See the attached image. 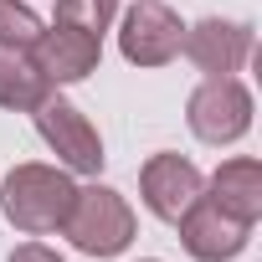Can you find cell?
<instances>
[{
  "mask_svg": "<svg viewBox=\"0 0 262 262\" xmlns=\"http://www.w3.org/2000/svg\"><path fill=\"white\" fill-rule=\"evenodd\" d=\"M47 93H52V82L36 72V62L26 52H0V108L31 113Z\"/></svg>",
  "mask_w": 262,
  "mask_h": 262,
  "instance_id": "8fae6325",
  "label": "cell"
},
{
  "mask_svg": "<svg viewBox=\"0 0 262 262\" xmlns=\"http://www.w3.org/2000/svg\"><path fill=\"white\" fill-rule=\"evenodd\" d=\"M11 262H62L52 247H41V242H26V247H16L11 252Z\"/></svg>",
  "mask_w": 262,
  "mask_h": 262,
  "instance_id": "5bb4252c",
  "label": "cell"
},
{
  "mask_svg": "<svg viewBox=\"0 0 262 262\" xmlns=\"http://www.w3.org/2000/svg\"><path fill=\"white\" fill-rule=\"evenodd\" d=\"M206 195H211L226 216L257 226V216H262V165H257V160H226V165L211 175V190H206Z\"/></svg>",
  "mask_w": 262,
  "mask_h": 262,
  "instance_id": "30bf717a",
  "label": "cell"
},
{
  "mask_svg": "<svg viewBox=\"0 0 262 262\" xmlns=\"http://www.w3.org/2000/svg\"><path fill=\"white\" fill-rule=\"evenodd\" d=\"M185 26L180 16L165 6V0H134L118 21V52L134 62V67H165L180 57Z\"/></svg>",
  "mask_w": 262,
  "mask_h": 262,
  "instance_id": "5b68a950",
  "label": "cell"
},
{
  "mask_svg": "<svg viewBox=\"0 0 262 262\" xmlns=\"http://www.w3.org/2000/svg\"><path fill=\"white\" fill-rule=\"evenodd\" d=\"M36 134L52 144V155L67 165V170H77V175H98L103 170V139H98V128L88 123V113L82 108H72L67 98H57V93H47L36 108Z\"/></svg>",
  "mask_w": 262,
  "mask_h": 262,
  "instance_id": "277c9868",
  "label": "cell"
},
{
  "mask_svg": "<svg viewBox=\"0 0 262 262\" xmlns=\"http://www.w3.org/2000/svg\"><path fill=\"white\" fill-rule=\"evenodd\" d=\"M62 231L88 257H118L134 242V211H128V201L113 185H82L72 195V211H67Z\"/></svg>",
  "mask_w": 262,
  "mask_h": 262,
  "instance_id": "7a4b0ae2",
  "label": "cell"
},
{
  "mask_svg": "<svg viewBox=\"0 0 262 262\" xmlns=\"http://www.w3.org/2000/svg\"><path fill=\"white\" fill-rule=\"evenodd\" d=\"M113 6L118 0H57V21H72V26L103 36L108 21H113Z\"/></svg>",
  "mask_w": 262,
  "mask_h": 262,
  "instance_id": "4fadbf2b",
  "label": "cell"
},
{
  "mask_svg": "<svg viewBox=\"0 0 262 262\" xmlns=\"http://www.w3.org/2000/svg\"><path fill=\"white\" fill-rule=\"evenodd\" d=\"M201 190H206V175H201L185 155H155V160H144V170H139V195H144L149 216H160V221H170V226L185 216V206H190Z\"/></svg>",
  "mask_w": 262,
  "mask_h": 262,
  "instance_id": "ba28073f",
  "label": "cell"
},
{
  "mask_svg": "<svg viewBox=\"0 0 262 262\" xmlns=\"http://www.w3.org/2000/svg\"><path fill=\"white\" fill-rule=\"evenodd\" d=\"M180 52H185L206 77H231V72H242V62L252 57V26H242V21H221V16L195 21V26L185 31Z\"/></svg>",
  "mask_w": 262,
  "mask_h": 262,
  "instance_id": "9c48e42d",
  "label": "cell"
},
{
  "mask_svg": "<svg viewBox=\"0 0 262 262\" xmlns=\"http://www.w3.org/2000/svg\"><path fill=\"white\" fill-rule=\"evenodd\" d=\"M36 62V72L52 82V88H67V82H82L88 72H98V57H103V36L72 26V21H57L52 31L36 36V47L26 52Z\"/></svg>",
  "mask_w": 262,
  "mask_h": 262,
  "instance_id": "52a82bcc",
  "label": "cell"
},
{
  "mask_svg": "<svg viewBox=\"0 0 262 262\" xmlns=\"http://www.w3.org/2000/svg\"><path fill=\"white\" fill-rule=\"evenodd\" d=\"M185 118H190V134L201 144H236L247 128H252V93L236 82V77H206L190 103H185Z\"/></svg>",
  "mask_w": 262,
  "mask_h": 262,
  "instance_id": "3957f363",
  "label": "cell"
},
{
  "mask_svg": "<svg viewBox=\"0 0 262 262\" xmlns=\"http://www.w3.org/2000/svg\"><path fill=\"white\" fill-rule=\"evenodd\" d=\"M41 36V16L26 0H0V52H31Z\"/></svg>",
  "mask_w": 262,
  "mask_h": 262,
  "instance_id": "7c38bea8",
  "label": "cell"
},
{
  "mask_svg": "<svg viewBox=\"0 0 262 262\" xmlns=\"http://www.w3.org/2000/svg\"><path fill=\"white\" fill-rule=\"evenodd\" d=\"M72 195H77V185L57 165H16L6 175V185H0V206H6L11 226L26 231V236L62 231V221L72 211Z\"/></svg>",
  "mask_w": 262,
  "mask_h": 262,
  "instance_id": "6da1fadb",
  "label": "cell"
},
{
  "mask_svg": "<svg viewBox=\"0 0 262 262\" xmlns=\"http://www.w3.org/2000/svg\"><path fill=\"white\" fill-rule=\"evenodd\" d=\"M175 226H180V247H185L195 262H231V257H242L247 242H252V226L236 221V216H226L206 190L185 206V216H180Z\"/></svg>",
  "mask_w": 262,
  "mask_h": 262,
  "instance_id": "8992f818",
  "label": "cell"
}]
</instances>
